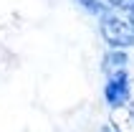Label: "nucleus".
<instances>
[{"label": "nucleus", "mask_w": 134, "mask_h": 132, "mask_svg": "<svg viewBox=\"0 0 134 132\" xmlns=\"http://www.w3.org/2000/svg\"><path fill=\"white\" fill-rule=\"evenodd\" d=\"M99 31H101V38L116 51L134 46V23L124 15L114 13V10H106L99 18Z\"/></svg>", "instance_id": "nucleus-1"}, {"label": "nucleus", "mask_w": 134, "mask_h": 132, "mask_svg": "<svg viewBox=\"0 0 134 132\" xmlns=\"http://www.w3.org/2000/svg\"><path fill=\"white\" fill-rule=\"evenodd\" d=\"M129 94H132V81H129L127 69L116 74H109V79L104 84V99L111 109H119L129 102Z\"/></svg>", "instance_id": "nucleus-2"}, {"label": "nucleus", "mask_w": 134, "mask_h": 132, "mask_svg": "<svg viewBox=\"0 0 134 132\" xmlns=\"http://www.w3.org/2000/svg\"><path fill=\"white\" fill-rule=\"evenodd\" d=\"M129 64V56L127 51H116V48H111V51H106L104 56V69L109 74H116V71H124Z\"/></svg>", "instance_id": "nucleus-3"}, {"label": "nucleus", "mask_w": 134, "mask_h": 132, "mask_svg": "<svg viewBox=\"0 0 134 132\" xmlns=\"http://www.w3.org/2000/svg\"><path fill=\"white\" fill-rule=\"evenodd\" d=\"M76 3H79V8H83L86 13L99 15V18H101V15H104L106 10H109V8L104 5V0H76Z\"/></svg>", "instance_id": "nucleus-4"}, {"label": "nucleus", "mask_w": 134, "mask_h": 132, "mask_svg": "<svg viewBox=\"0 0 134 132\" xmlns=\"http://www.w3.org/2000/svg\"><path fill=\"white\" fill-rule=\"evenodd\" d=\"M104 5L109 10H121V13H129L134 8V0H104Z\"/></svg>", "instance_id": "nucleus-5"}, {"label": "nucleus", "mask_w": 134, "mask_h": 132, "mask_svg": "<svg viewBox=\"0 0 134 132\" xmlns=\"http://www.w3.org/2000/svg\"><path fill=\"white\" fill-rule=\"evenodd\" d=\"M129 21L134 23V8H132V10H129Z\"/></svg>", "instance_id": "nucleus-6"}, {"label": "nucleus", "mask_w": 134, "mask_h": 132, "mask_svg": "<svg viewBox=\"0 0 134 132\" xmlns=\"http://www.w3.org/2000/svg\"><path fill=\"white\" fill-rule=\"evenodd\" d=\"M104 132H114V130H109V127H106V130H104Z\"/></svg>", "instance_id": "nucleus-7"}]
</instances>
